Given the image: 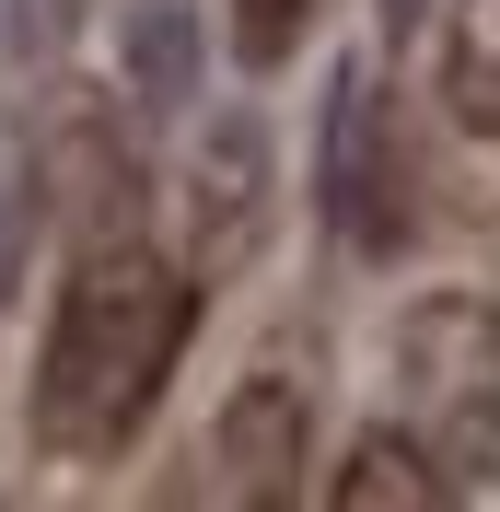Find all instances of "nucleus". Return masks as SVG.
I'll return each instance as SVG.
<instances>
[{
	"label": "nucleus",
	"instance_id": "11",
	"mask_svg": "<svg viewBox=\"0 0 500 512\" xmlns=\"http://www.w3.org/2000/svg\"><path fill=\"white\" fill-rule=\"evenodd\" d=\"M82 12H94V0H24V12H12V47H70Z\"/></svg>",
	"mask_w": 500,
	"mask_h": 512
},
{
	"label": "nucleus",
	"instance_id": "7",
	"mask_svg": "<svg viewBox=\"0 0 500 512\" xmlns=\"http://www.w3.org/2000/svg\"><path fill=\"white\" fill-rule=\"evenodd\" d=\"M326 501H338V512H431L442 501V466H431L419 431H361L349 466L326 478Z\"/></svg>",
	"mask_w": 500,
	"mask_h": 512
},
{
	"label": "nucleus",
	"instance_id": "10",
	"mask_svg": "<svg viewBox=\"0 0 500 512\" xmlns=\"http://www.w3.org/2000/svg\"><path fill=\"white\" fill-rule=\"evenodd\" d=\"M303 35H314V0H233V59L245 70H280Z\"/></svg>",
	"mask_w": 500,
	"mask_h": 512
},
{
	"label": "nucleus",
	"instance_id": "1",
	"mask_svg": "<svg viewBox=\"0 0 500 512\" xmlns=\"http://www.w3.org/2000/svg\"><path fill=\"white\" fill-rule=\"evenodd\" d=\"M198 338V280L187 256H152V233H105V245H70L59 315H47V350H35V443L70 454V466H105L152 431L163 384Z\"/></svg>",
	"mask_w": 500,
	"mask_h": 512
},
{
	"label": "nucleus",
	"instance_id": "5",
	"mask_svg": "<svg viewBox=\"0 0 500 512\" xmlns=\"http://www.w3.org/2000/svg\"><path fill=\"white\" fill-rule=\"evenodd\" d=\"M396 384L407 408H466V396H500V303L489 291H431L396 315Z\"/></svg>",
	"mask_w": 500,
	"mask_h": 512
},
{
	"label": "nucleus",
	"instance_id": "6",
	"mask_svg": "<svg viewBox=\"0 0 500 512\" xmlns=\"http://www.w3.org/2000/svg\"><path fill=\"white\" fill-rule=\"evenodd\" d=\"M442 117L466 140H500V0L442 12Z\"/></svg>",
	"mask_w": 500,
	"mask_h": 512
},
{
	"label": "nucleus",
	"instance_id": "8",
	"mask_svg": "<svg viewBox=\"0 0 500 512\" xmlns=\"http://www.w3.org/2000/svg\"><path fill=\"white\" fill-rule=\"evenodd\" d=\"M128 94L152 117L198 105V12L187 0H128Z\"/></svg>",
	"mask_w": 500,
	"mask_h": 512
},
{
	"label": "nucleus",
	"instance_id": "12",
	"mask_svg": "<svg viewBox=\"0 0 500 512\" xmlns=\"http://www.w3.org/2000/svg\"><path fill=\"white\" fill-rule=\"evenodd\" d=\"M0 47H12V24H0Z\"/></svg>",
	"mask_w": 500,
	"mask_h": 512
},
{
	"label": "nucleus",
	"instance_id": "2",
	"mask_svg": "<svg viewBox=\"0 0 500 512\" xmlns=\"http://www.w3.org/2000/svg\"><path fill=\"white\" fill-rule=\"evenodd\" d=\"M175 210H187V280L198 291L245 280L256 256H268V222H280V140H268L256 105H221V117L198 128Z\"/></svg>",
	"mask_w": 500,
	"mask_h": 512
},
{
	"label": "nucleus",
	"instance_id": "3",
	"mask_svg": "<svg viewBox=\"0 0 500 512\" xmlns=\"http://www.w3.org/2000/svg\"><path fill=\"white\" fill-rule=\"evenodd\" d=\"M326 222H338V245H361V256L407 245L396 152H384V82L361 59H338V82H326Z\"/></svg>",
	"mask_w": 500,
	"mask_h": 512
},
{
	"label": "nucleus",
	"instance_id": "4",
	"mask_svg": "<svg viewBox=\"0 0 500 512\" xmlns=\"http://www.w3.org/2000/svg\"><path fill=\"white\" fill-rule=\"evenodd\" d=\"M303 454H314V384L291 361H256L233 396H221V431H210V466L233 501H291L303 489Z\"/></svg>",
	"mask_w": 500,
	"mask_h": 512
},
{
	"label": "nucleus",
	"instance_id": "9",
	"mask_svg": "<svg viewBox=\"0 0 500 512\" xmlns=\"http://www.w3.org/2000/svg\"><path fill=\"white\" fill-rule=\"evenodd\" d=\"M431 466L442 501H500V396H466V408H431Z\"/></svg>",
	"mask_w": 500,
	"mask_h": 512
}]
</instances>
